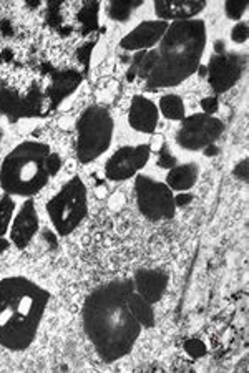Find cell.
I'll use <instances>...</instances> for the list:
<instances>
[{
	"instance_id": "obj_1",
	"label": "cell",
	"mask_w": 249,
	"mask_h": 373,
	"mask_svg": "<svg viewBox=\"0 0 249 373\" xmlns=\"http://www.w3.org/2000/svg\"><path fill=\"white\" fill-rule=\"evenodd\" d=\"M133 290V279H115L93 289L83 302V330L105 363L127 357L140 338L143 327L128 305Z\"/></svg>"
},
{
	"instance_id": "obj_2",
	"label": "cell",
	"mask_w": 249,
	"mask_h": 373,
	"mask_svg": "<svg viewBox=\"0 0 249 373\" xmlns=\"http://www.w3.org/2000/svg\"><path fill=\"white\" fill-rule=\"evenodd\" d=\"M50 302V292L22 276L0 280V347L27 350Z\"/></svg>"
},
{
	"instance_id": "obj_3",
	"label": "cell",
	"mask_w": 249,
	"mask_h": 373,
	"mask_svg": "<svg viewBox=\"0 0 249 373\" xmlns=\"http://www.w3.org/2000/svg\"><path fill=\"white\" fill-rule=\"evenodd\" d=\"M206 49V23L201 18L171 22L160 47L155 49L156 61L146 76V87L173 88L183 83L199 69Z\"/></svg>"
},
{
	"instance_id": "obj_4",
	"label": "cell",
	"mask_w": 249,
	"mask_h": 373,
	"mask_svg": "<svg viewBox=\"0 0 249 373\" xmlns=\"http://www.w3.org/2000/svg\"><path fill=\"white\" fill-rule=\"evenodd\" d=\"M50 146L40 141H23L4 158L0 165V188L11 196L32 198L49 183L45 160Z\"/></svg>"
},
{
	"instance_id": "obj_5",
	"label": "cell",
	"mask_w": 249,
	"mask_h": 373,
	"mask_svg": "<svg viewBox=\"0 0 249 373\" xmlns=\"http://www.w3.org/2000/svg\"><path fill=\"white\" fill-rule=\"evenodd\" d=\"M76 158L81 165L98 160L113 140L115 123L108 108L92 105L80 114L75 123Z\"/></svg>"
},
{
	"instance_id": "obj_6",
	"label": "cell",
	"mask_w": 249,
	"mask_h": 373,
	"mask_svg": "<svg viewBox=\"0 0 249 373\" xmlns=\"http://www.w3.org/2000/svg\"><path fill=\"white\" fill-rule=\"evenodd\" d=\"M88 198L85 183L79 176L62 186V189L47 203V214L60 236H69L87 218Z\"/></svg>"
},
{
	"instance_id": "obj_7",
	"label": "cell",
	"mask_w": 249,
	"mask_h": 373,
	"mask_svg": "<svg viewBox=\"0 0 249 373\" xmlns=\"http://www.w3.org/2000/svg\"><path fill=\"white\" fill-rule=\"evenodd\" d=\"M135 196L138 209L148 221L158 223L175 218V196L166 183L153 179L150 176L138 174L135 178Z\"/></svg>"
},
{
	"instance_id": "obj_8",
	"label": "cell",
	"mask_w": 249,
	"mask_h": 373,
	"mask_svg": "<svg viewBox=\"0 0 249 373\" xmlns=\"http://www.w3.org/2000/svg\"><path fill=\"white\" fill-rule=\"evenodd\" d=\"M224 131L221 119L206 113H195L185 117L176 131V143L188 151H199L214 145Z\"/></svg>"
},
{
	"instance_id": "obj_9",
	"label": "cell",
	"mask_w": 249,
	"mask_h": 373,
	"mask_svg": "<svg viewBox=\"0 0 249 373\" xmlns=\"http://www.w3.org/2000/svg\"><path fill=\"white\" fill-rule=\"evenodd\" d=\"M246 60L236 52L214 54L208 64V81L214 93H224L231 90L241 78Z\"/></svg>"
},
{
	"instance_id": "obj_10",
	"label": "cell",
	"mask_w": 249,
	"mask_h": 373,
	"mask_svg": "<svg viewBox=\"0 0 249 373\" xmlns=\"http://www.w3.org/2000/svg\"><path fill=\"white\" fill-rule=\"evenodd\" d=\"M150 145L123 146L110 156L105 165V176L110 181H127L141 171L150 161Z\"/></svg>"
},
{
	"instance_id": "obj_11",
	"label": "cell",
	"mask_w": 249,
	"mask_h": 373,
	"mask_svg": "<svg viewBox=\"0 0 249 373\" xmlns=\"http://www.w3.org/2000/svg\"><path fill=\"white\" fill-rule=\"evenodd\" d=\"M168 25V22L163 20H145L138 23L130 33H127V35L120 40V47L127 52L150 50L156 44H160V40L163 35H165Z\"/></svg>"
},
{
	"instance_id": "obj_12",
	"label": "cell",
	"mask_w": 249,
	"mask_h": 373,
	"mask_svg": "<svg viewBox=\"0 0 249 373\" xmlns=\"http://www.w3.org/2000/svg\"><path fill=\"white\" fill-rule=\"evenodd\" d=\"M168 282L170 274L161 267H158V269H138L133 276L135 292L151 305L163 299L166 289H168Z\"/></svg>"
},
{
	"instance_id": "obj_13",
	"label": "cell",
	"mask_w": 249,
	"mask_h": 373,
	"mask_svg": "<svg viewBox=\"0 0 249 373\" xmlns=\"http://www.w3.org/2000/svg\"><path fill=\"white\" fill-rule=\"evenodd\" d=\"M38 214L35 209V203L32 199H27L21 206L18 213L13 218V223L11 224V241L17 249H25L35 234L38 232Z\"/></svg>"
},
{
	"instance_id": "obj_14",
	"label": "cell",
	"mask_w": 249,
	"mask_h": 373,
	"mask_svg": "<svg viewBox=\"0 0 249 373\" xmlns=\"http://www.w3.org/2000/svg\"><path fill=\"white\" fill-rule=\"evenodd\" d=\"M155 13L163 22H185L196 18L206 8L204 0H156Z\"/></svg>"
},
{
	"instance_id": "obj_15",
	"label": "cell",
	"mask_w": 249,
	"mask_h": 373,
	"mask_svg": "<svg viewBox=\"0 0 249 373\" xmlns=\"http://www.w3.org/2000/svg\"><path fill=\"white\" fill-rule=\"evenodd\" d=\"M158 118H160V112L150 98L143 95L132 98L130 109H128V124L133 130L151 135L158 126Z\"/></svg>"
},
{
	"instance_id": "obj_16",
	"label": "cell",
	"mask_w": 249,
	"mask_h": 373,
	"mask_svg": "<svg viewBox=\"0 0 249 373\" xmlns=\"http://www.w3.org/2000/svg\"><path fill=\"white\" fill-rule=\"evenodd\" d=\"M199 178V166L196 162H185V165H176L166 174V186L171 191L186 193L196 184Z\"/></svg>"
},
{
	"instance_id": "obj_17",
	"label": "cell",
	"mask_w": 249,
	"mask_h": 373,
	"mask_svg": "<svg viewBox=\"0 0 249 373\" xmlns=\"http://www.w3.org/2000/svg\"><path fill=\"white\" fill-rule=\"evenodd\" d=\"M128 305H130L133 317L140 322L141 327L145 328L155 327V310H153V305L150 302H146L141 295H138L135 290H133L130 297H128Z\"/></svg>"
},
{
	"instance_id": "obj_18",
	"label": "cell",
	"mask_w": 249,
	"mask_h": 373,
	"mask_svg": "<svg viewBox=\"0 0 249 373\" xmlns=\"http://www.w3.org/2000/svg\"><path fill=\"white\" fill-rule=\"evenodd\" d=\"M163 117L171 122H181L186 117V109L183 98L178 95H165L160 100V109H158Z\"/></svg>"
},
{
	"instance_id": "obj_19",
	"label": "cell",
	"mask_w": 249,
	"mask_h": 373,
	"mask_svg": "<svg viewBox=\"0 0 249 373\" xmlns=\"http://www.w3.org/2000/svg\"><path fill=\"white\" fill-rule=\"evenodd\" d=\"M141 4V0H137V2H118V0H115V2H110L107 7L108 17L117 22H127Z\"/></svg>"
},
{
	"instance_id": "obj_20",
	"label": "cell",
	"mask_w": 249,
	"mask_h": 373,
	"mask_svg": "<svg viewBox=\"0 0 249 373\" xmlns=\"http://www.w3.org/2000/svg\"><path fill=\"white\" fill-rule=\"evenodd\" d=\"M13 211H16V201L11 194L4 193L0 196V236H6L11 229Z\"/></svg>"
},
{
	"instance_id": "obj_21",
	"label": "cell",
	"mask_w": 249,
	"mask_h": 373,
	"mask_svg": "<svg viewBox=\"0 0 249 373\" xmlns=\"http://www.w3.org/2000/svg\"><path fill=\"white\" fill-rule=\"evenodd\" d=\"M248 11V2L246 0H229V2L224 4V13L229 20L239 22L241 17Z\"/></svg>"
},
{
	"instance_id": "obj_22",
	"label": "cell",
	"mask_w": 249,
	"mask_h": 373,
	"mask_svg": "<svg viewBox=\"0 0 249 373\" xmlns=\"http://www.w3.org/2000/svg\"><path fill=\"white\" fill-rule=\"evenodd\" d=\"M183 348L186 355L193 358V360H198V358L204 357L206 353H208V347H206V343L199 341V338H188V341L183 343Z\"/></svg>"
},
{
	"instance_id": "obj_23",
	"label": "cell",
	"mask_w": 249,
	"mask_h": 373,
	"mask_svg": "<svg viewBox=\"0 0 249 373\" xmlns=\"http://www.w3.org/2000/svg\"><path fill=\"white\" fill-rule=\"evenodd\" d=\"M176 156L171 155L170 148L166 145H163L160 150H158V160H156V166L158 168H163V170H171L176 166Z\"/></svg>"
},
{
	"instance_id": "obj_24",
	"label": "cell",
	"mask_w": 249,
	"mask_h": 373,
	"mask_svg": "<svg viewBox=\"0 0 249 373\" xmlns=\"http://www.w3.org/2000/svg\"><path fill=\"white\" fill-rule=\"evenodd\" d=\"M45 170H47V173H49L50 178H52V176L59 174L60 170H62V158H60V155H57V153L50 151V155L47 156V160H45Z\"/></svg>"
},
{
	"instance_id": "obj_25",
	"label": "cell",
	"mask_w": 249,
	"mask_h": 373,
	"mask_svg": "<svg viewBox=\"0 0 249 373\" xmlns=\"http://www.w3.org/2000/svg\"><path fill=\"white\" fill-rule=\"evenodd\" d=\"M231 38L234 44H244L248 40V23L238 22L231 30Z\"/></svg>"
},
{
	"instance_id": "obj_26",
	"label": "cell",
	"mask_w": 249,
	"mask_h": 373,
	"mask_svg": "<svg viewBox=\"0 0 249 373\" xmlns=\"http://www.w3.org/2000/svg\"><path fill=\"white\" fill-rule=\"evenodd\" d=\"M201 108H203V113L206 114H214L218 113L219 109V100L216 97H206L199 102Z\"/></svg>"
},
{
	"instance_id": "obj_27",
	"label": "cell",
	"mask_w": 249,
	"mask_h": 373,
	"mask_svg": "<svg viewBox=\"0 0 249 373\" xmlns=\"http://www.w3.org/2000/svg\"><path fill=\"white\" fill-rule=\"evenodd\" d=\"M193 199L195 198L191 193H180L178 196H175V204H176V208H183V206L191 204V201Z\"/></svg>"
},
{
	"instance_id": "obj_28",
	"label": "cell",
	"mask_w": 249,
	"mask_h": 373,
	"mask_svg": "<svg viewBox=\"0 0 249 373\" xmlns=\"http://www.w3.org/2000/svg\"><path fill=\"white\" fill-rule=\"evenodd\" d=\"M234 176L239 179H248V160H243L239 165L236 166V170H234Z\"/></svg>"
},
{
	"instance_id": "obj_29",
	"label": "cell",
	"mask_w": 249,
	"mask_h": 373,
	"mask_svg": "<svg viewBox=\"0 0 249 373\" xmlns=\"http://www.w3.org/2000/svg\"><path fill=\"white\" fill-rule=\"evenodd\" d=\"M8 249H11V241H7L6 237L0 236V254H4V252H7Z\"/></svg>"
},
{
	"instance_id": "obj_30",
	"label": "cell",
	"mask_w": 249,
	"mask_h": 373,
	"mask_svg": "<svg viewBox=\"0 0 249 373\" xmlns=\"http://www.w3.org/2000/svg\"><path fill=\"white\" fill-rule=\"evenodd\" d=\"M203 151H204V155H206V156H213V155H218V153H219V150H218V148L214 146V145L206 146Z\"/></svg>"
},
{
	"instance_id": "obj_31",
	"label": "cell",
	"mask_w": 249,
	"mask_h": 373,
	"mask_svg": "<svg viewBox=\"0 0 249 373\" xmlns=\"http://www.w3.org/2000/svg\"><path fill=\"white\" fill-rule=\"evenodd\" d=\"M0 141H2V130H0Z\"/></svg>"
}]
</instances>
